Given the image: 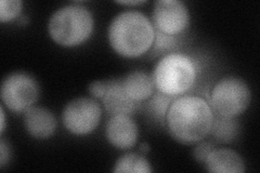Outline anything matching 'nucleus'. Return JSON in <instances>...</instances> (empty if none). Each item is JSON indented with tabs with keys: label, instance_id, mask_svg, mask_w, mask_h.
I'll return each instance as SVG.
<instances>
[{
	"label": "nucleus",
	"instance_id": "f257e3e1",
	"mask_svg": "<svg viewBox=\"0 0 260 173\" xmlns=\"http://www.w3.org/2000/svg\"><path fill=\"white\" fill-rule=\"evenodd\" d=\"M214 121L211 106L203 97L184 95L176 97L166 115L168 131L176 141L193 144L210 133Z\"/></svg>",
	"mask_w": 260,
	"mask_h": 173
},
{
	"label": "nucleus",
	"instance_id": "f03ea898",
	"mask_svg": "<svg viewBox=\"0 0 260 173\" xmlns=\"http://www.w3.org/2000/svg\"><path fill=\"white\" fill-rule=\"evenodd\" d=\"M155 39V29L139 11H125L116 15L109 27V40L118 54L137 57L148 52Z\"/></svg>",
	"mask_w": 260,
	"mask_h": 173
},
{
	"label": "nucleus",
	"instance_id": "7ed1b4c3",
	"mask_svg": "<svg viewBox=\"0 0 260 173\" xmlns=\"http://www.w3.org/2000/svg\"><path fill=\"white\" fill-rule=\"evenodd\" d=\"M48 30L56 44L74 47L90 37L93 30V16L83 6H65L51 15Z\"/></svg>",
	"mask_w": 260,
	"mask_h": 173
},
{
	"label": "nucleus",
	"instance_id": "20e7f679",
	"mask_svg": "<svg viewBox=\"0 0 260 173\" xmlns=\"http://www.w3.org/2000/svg\"><path fill=\"white\" fill-rule=\"evenodd\" d=\"M197 75L198 65L190 56L169 53L157 63L152 78L159 92L178 96L193 87Z\"/></svg>",
	"mask_w": 260,
	"mask_h": 173
},
{
	"label": "nucleus",
	"instance_id": "39448f33",
	"mask_svg": "<svg viewBox=\"0 0 260 173\" xmlns=\"http://www.w3.org/2000/svg\"><path fill=\"white\" fill-rule=\"evenodd\" d=\"M251 93L243 79L225 77L214 87L210 95L211 110L219 116L235 118L246 111Z\"/></svg>",
	"mask_w": 260,
	"mask_h": 173
},
{
	"label": "nucleus",
	"instance_id": "423d86ee",
	"mask_svg": "<svg viewBox=\"0 0 260 173\" xmlns=\"http://www.w3.org/2000/svg\"><path fill=\"white\" fill-rule=\"evenodd\" d=\"M2 100L14 113H24L36 103L39 87L34 77L23 72L12 73L2 85Z\"/></svg>",
	"mask_w": 260,
	"mask_h": 173
},
{
	"label": "nucleus",
	"instance_id": "0eeeda50",
	"mask_svg": "<svg viewBox=\"0 0 260 173\" xmlns=\"http://www.w3.org/2000/svg\"><path fill=\"white\" fill-rule=\"evenodd\" d=\"M100 104L92 98L78 97L64 107L62 121L70 132L76 135L91 133L101 120Z\"/></svg>",
	"mask_w": 260,
	"mask_h": 173
},
{
	"label": "nucleus",
	"instance_id": "6e6552de",
	"mask_svg": "<svg viewBox=\"0 0 260 173\" xmlns=\"http://www.w3.org/2000/svg\"><path fill=\"white\" fill-rule=\"evenodd\" d=\"M153 26L167 35H178L190 23L188 8L179 0H159L154 5Z\"/></svg>",
	"mask_w": 260,
	"mask_h": 173
},
{
	"label": "nucleus",
	"instance_id": "1a4fd4ad",
	"mask_svg": "<svg viewBox=\"0 0 260 173\" xmlns=\"http://www.w3.org/2000/svg\"><path fill=\"white\" fill-rule=\"evenodd\" d=\"M105 136L118 150H129L137 143L138 126L129 115H115L107 123Z\"/></svg>",
	"mask_w": 260,
	"mask_h": 173
},
{
	"label": "nucleus",
	"instance_id": "9d476101",
	"mask_svg": "<svg viewBox=\"0 0 260 173\" xmlns=\"http://www.w3.org/2000/svg\"><path fill=\"white\" fill-rule=\"evenodd\" d=\"M104 109L111 116L133 115L140 107V103L130 98L121 85V79H111L110 86L102 97Z\"/></svg>",
	"mask_w": 260,
	"mask_h": 173
},
{
	"label": "nucleus",
	"instance_id": "9b49d317",
	"mask_svg": "<svg viewBox=\"0 0 260 173\" xmlns=\"http://www.w3.org/2000/svg\"><path fill=\"white\" fill-rule=\"evenodd\" d=\"M24 123L27 132L35 139H48L56 128L54 115L44 107L31 106L24 112Z\"/></svg>",
	"mask_w": 260,
	"mask_h": 173
},
{
	"label": "nucleus",
	"instance_id": "f8f14e48",
	"mask_svg": "<svg viewBox=\"0 0 260 173\" xmlns=\"http://www.w3.org/2000/svg\"><path fill=\"white\" fill-rule=\"evenodd\" d=\"M204 164L209 172L241 173L245 171V164L241 156L228 148H215L208 155Z\"/></svg>",
	"mask_w": 260,
	"mask_h": 173
},
{
	"label": "nucleus",
	"instance_id": "ddd939ff",
	"mask_svg": "<svg viewBox=\"0 0 260 173\" xmlns=\"http://www.w3.org/2000/svg\"><path fill=\"white\" fill-rule=\"evenodd\" d=\"M126 94L136 102H142L154 94L155 85L153 78L141 71L132 72L121 79Z\"/></svg>",
	"mask_w": 260,
	"mask_h": 173
},
{
	"label": "nucleus",
	"instance_id": "4468645a",
	"mask_svg": "<svg viewBox=\"0 0 260 173\" xmlns=\"http://www.w3.org/2000/svg\"><path fill=\"white\" fill-rule=\"evenodd\" d=\"M240 131V126L234 118H226L222 116H215L211 125L210 133L220 143H231L237 139Z\"/></svg>",
	"mask_w": 260,
	"mask_h": 173
},
{
	"label": "nucleus",
	"instance_id": "2eb2a0df",
	"mask_svg": "<svg viewBox=\"0 0 260 173\" xmlns=\"http://www.w3.org/2000/svg\"><path fill=\"white\" fill-rule=\"evenodd\" d=\"M152 171L150 162L138 154L124 155L116 161L115 168H114V172L150 173Z\"/></svg>",
	"mask_w": 260,
	"mask_h": 173
},
{
	"label": "nucleus",
	"instance_id": "dca6fc26",
	"mask_svg": "<svg viewBox=\"0 0 260 173\" xmlns=\"http://www.w3.org/2000/svg\"><path fill=\"white\" fill-rule=\"evenodd\" d=\"M178 96H172V95H167L161 92H157L155 94H153V97L151 98V101L148 105L150 113L154 116L159 123L161 125H165L166 122V115L169 110L170 104L173 103Z\"/></svg>",
	"mask_w": 260,
	"mask_h": 173
},
{
	"label": "nucleus",
	"instance_id": "f3484780",
	"mask_svg": "<svg viewBox=\"0 0 260 173\" xmlns=\"http://www.w3.org/2000/svg\"><path fill=\"white\" fill-rule=\"evenodd\" d=\"M155 29V28H154ZM153 55H160L167 52L175 51L179 47V39L177 35H167L155 29V39L153 43Z\"/></svg>",
	"mask_w": 260,
	"mask_h": 173
},
{
	"label": "nucleus",
	"instance_id": "a211bd4d",
	"mask_svg": "<svg viewBox=\"0 0 260 173\" xmlns=\"http://www.w3.org/2000/svg\"><path fill=\"white\" fill-rule=\"evenodd\" d=\"M21 0H2L0 2V21L3 23L14 20L22 11Z\"/></svg>",
	"mask_w": 260,
	"mask_h": 173
},
{
	"label": "nucleus",
	"instance_id": "6ab92c4d",
	"mask_svg": "<svg viewBox=\"0 0 260 173\" xmlns=\"http://www.w3.org/2000/svg\"><path fill=\"white\" fill-rule=\"evenodd\" d=\"M215 150V145L211 142H202L194 148L193 156L198 162L204 163L208 155Z\"/></svg>",
	"mask_w": 260,
	"mask_h": 173
},
{
	"label": "nucleus",
	"instance_id": "aec40b11",
	"mask_svg": "<svg viewBox=\"0 0 260 173\" xmlns=\"http://www.w3.org/2000/svg\"><path fill=\"white\" fill-rule=\"evenodd\" d=\"M110 82H111V79L93 81L92 84H90L88 87L89 93H90L93 97L101 98V100H102V97L104 96L105 92H107V90L110 86Z\"/></svg>",
	"mask_w": 260,
	"mask_h": 173
},
{
	"label": "nucleus",
	"instance_id": "412c9836",
	"mask_svg": "<svg viewBox=\"0 0 260 173\" xmlns=\"http://www.w3.org/2000/svg\"><path fill=\"white\" fill-rule=\"evenodd\" d=\"M10 159V147L5 141V139H2V142H0V167L2 169L5 168L7 162Z\"/></svg>",
	"mask_w": 260,
	"mask_h": 173
},
{
	"label": "nucleus",
	"instance_id": "4be33fe9",
	"mask_svg": "<svg viewBox=\"0 0 260 173\" xmlns=\"http://www.w3.org/2000/svg\"><path fill=\"white\" fill-rule=\"evenodd\" d=\"M146 2H144V0H136V2H116V4H119V5H124V6H140V5H143L145 4Z\"/></svg>",
	"mask_w": 260,
	"mask_h": 173
},
{
	"label": "nucleus",
	"instance_id": "5701e85b",
	"mask_svg": "<svg viewBox=\"0 0 260 173\" xmlns=\"http://www.w3.org/2000/svg\"><path fill=\"white\" fill-rule=\"evenodd\" d=\"M0 113H2V133H3L6 129V116H5V111L3 107L2 110H0Z\"/></svg>",
	"mask_w": 260,
	"mask_h": 173
},
{
	"label": "nucleus",
	"instance_id": "b1692460",
	"mask_svg": "<svg viewBox=\"0 0 260 173\" xmlns=\"http://www.w3.org/2000/svg\"><path fill=\"white\" fill-rule=\"evenodd\" d=\"M149 150H150V148H149V145L146 144V143H142V144L140 145V151H141V152H143V153H148V152H149Z\"/></svg>",
	"mask_w": 260,
	"mask_h": 173
}]
</instances>
